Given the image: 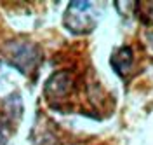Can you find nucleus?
<instances>
[{
    "label": "nucleus",
    "mask_w": 153,
    "mask_h": 145,
    "mask_svg": "<svg viewBox=\"0 0 153 145\" xmlns=\"http://www.w3.org/2000/svg\"><path fill=\"white\" fill-rule=\"evenodd\" d=\"M136 9L139 12V20L146 23V25H153V2H146V4H139L136 5Z\"/></svg>",
    "instance_id": "obj_5"
},
{
    "label": "nucleus",
    "mask_w": 153,
    "mask_h": 145,
    "mask_svg": "<svg viewBox=\"0 0 153 145\" xmlns=\"http://www.w3.org/2000/svg\"><path fill=\"white\" fill-rule=\"evenodd\" d=\"M97 25V12L91 2H71L65 12V26L71 33H89Z\"/></svg>",
    "instance_id": "obj_1"
},
{
    "label": "nucleus",
    "mask_w": 153,
    "mask_h": 145,
    "mask_svg": "<svg viewBox=\"0 0 153 145\" xmlns=\"http://www.w3.org/2000/svg\"><path fill=\"white\" fill-rule=\"evenodd\" d=\"M111 67L120 77H127L134 74L136 67V58H134V51L129 46H122L111 54Z\"/></svg>",
    "instance_id": "obj_4"
},
{
    "label": "nucleus",
    "mask_w": 153,
    "mask_h": 145,
    "mask_svg": "<svg viewBox=\"0 0 153 145\" xmlns=\"http://www.w3.org/2000/svg\"><path fill=\"white\" fill-rule=\"evenodd\" d=\"M7 58L12 67H16L23 74H33L40 65L42 53L40 47L33 42L21 40V42H12L9 44Z\"/></svg>",
    "instance_id": "obj_2"
},
{
    "label": "nucleus",
    "mask_w": 153,
    "mask_h": 145,
    "mask_svg": "<svg viewBox=\"0 0 153 145\" xmlns=\"http://www.w3.org/2000/svg\"><path fill=\"white\" fill-rule=\"evenodd\" d=\"M73 89H75V77L66 70H61L49 77L44 93L49 101L59 103V101H66V98H70Z\"/></svg>",
    "instance_id": "obj_3"
},
{
    "label": "nucleus",
    "mask_w": 153,
    "mask_h": 145,
    "mask_svg": "<svg viewBox=\"0 0 153 145\" xmlns=\"http://www.w3.org/2000/svg\"><path fill=\"white\" fill-rule=\"evenodd\" d=\"M9 140V124L0 119V145H7Z\"/></svg>",
    "instance_id": "obj_6"
}]
</instances>
